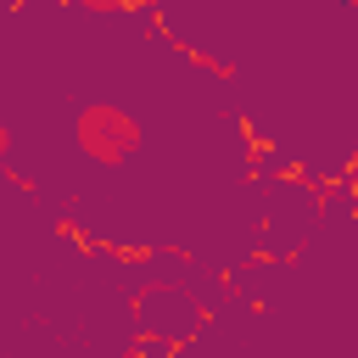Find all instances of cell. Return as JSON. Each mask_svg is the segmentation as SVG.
<instances>
[{"mask_svg":"<svg viewBox=\"0 0 358 358\" xmlns=\"http://www.w3.org/2000/svg\"><path fill=\"white\" fill-rule=\"evenodd\" d=\"M78 151H84L90 162H101V168H117V162H129V157L140 151V123H134L123 106L95 101V106L78 112Z\"/></svg>","mask_w":358,"mask_h":358,"instance_id":"cell-1","label":"cell"},{"mask_svg":"<svg viewBox=\"0 0 358 358\" xmlns=\"http://www.w3.org/2000/svg\"><path fill=\"white\" fill-rule=\"evenodd\" d=\"M0 157H6V123H0Z\"/></svg>","mask_w":358,"mask_h":358,"instance_id":"cell-2","label":"cell"}]
</instances>
